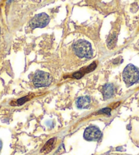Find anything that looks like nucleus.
Segmentation results:
<instances>
[{
    "mask_svg": "<svg viewBox=\"0 0 139 155\" xmlns=\"http://www.w3.org/2000/svg\"><path fill=\"white\" fill-rule=\"evenodd\" d=\"M75 54L81 58H90L93 55L91 45L86 40H78L73 45Z\"/></svg>",
    "mask_w": 139,
    "mask_h": 155,
    "instance_id": "f257e3e1",
    "label": "nucleus"
},
{
    "mask_svg": "<svg viewBox=\"0 0 139 155\" xmlns=\"http://www.w3.org/2000/svg\"><path fill=\"white\" fill-rule=\"evenodd\" d=\"M123 79L125 83L131 85L139 81V70L132 64H128L123 72Z\"/></svg>",
    "mask_w": 139,
    "mask_h": 155,
    "instance_id": "f03ea898",
    "label": "nucleus"
},
{
    "mask_svg": "<svg viewBox=\"0 0 139 155\" xmlns=\"http://www.w3.org/2000/svg\"><path fill=\"white\" fill-rule=\"evenodd\" d=\"M53 77L50 74L44 71H37L34 75L33 82L34 85L38 87H46L51 83Z\"/></svg>",
    "mask_w": 139,
    "mask_h": 155,
    "instance_id": "7ed1b4c3",
    "label": "nucleus"
},
{
    "mask_svg": "<svg viewBox=\"0 0 139 155\" xmlns=\"http://www.w3.org/2000/svg\"><path fill=\"white\" fill-rule=\"evenodd\" d=\"M50 18L45 13H41L37 15L32 19L30 21L29 25L32 29H35L36 27L42 28L49 24Z\"/></svg>",
    "mask_w": 139,
    "mask_h": 155,
    "instance_id": "20e7f679",
    "label": "nucleus"
},
{
    "mask_svg": "<svg viewBox=\"0 0 139 155\" xmlns=\"http://www.w3.org/2000/svg\"><path fill=\"white\" fill-rule=\"evenodd\" d=\"M102 133L98 127L95 126H90L85 131L84 137L88 141H98L101 139Z\"/></svg>",
    "mask_w": 139,
    "mask_h": 155,
    "instance_id": "39448f33",
    "label": "nucleus"
},
{
    "mask_svg": "<svg viewBox=\"0 0 139 155\" xmlns=\"http://www.w3.org/2000/svg\"><path fill=\"white\" fill-rule=\"evenodd\" d=\"M114 91H115V88L114 86L112 84H106L105 85H104L102 88V94L104 95V98L105 99H108L110 98H111L113 96V95L114 94Z\"/></svg>",
    "mask_w": 139,
    "mask_h": 155,
    "instance_id": "423d86ee",
    "label": "nucleus"
},
{
    "mask_svg": "<svg viewBox=\"0 0 139 155\" xmlns=\"http://www.w3.org/2000/svg\"><path fill=\"white\" fill-rule=\"evenodd\" d=\"M89 104H90V99L88 96L80 97L76 101V105L80 109L87 108Z\"/></svg>",
    "mask_w": 139,
    "mask_h": 155,
    "instance_id": "0eeeda50",
    "label": "nucleus"
},
{
    "mask_svg": "<svg viewBox=\"0 0 139 155\" xmlns=\"http://www.w3.org/2000/svg\"><path fill=\"white\" fill-rule=\"evenodd\" d=\"M55 139V138H51V139H49L48 142L46 143L45 145H44V147L42 148V153H44L45 154L47 153H49L54 148V145H55L56 141Z\"/></svg>",
    "mask_w": 139,
    "mask_h": 155,
    "instance_id": "6e6552de",
    "label": "nucleus"
},
{
    "mask_svg": "<svg viewBox=\"0 0 139 155\" xmlns=\"http://www.w3.org/2000/svg\"><path fill=\"white\" fill-rule=\"evenodd\" d=\"M115 42H116V36H110L108 40V47H109L110 48H112L113 47H114Z\"/></svg>",
    "mask_w": 139,
    "mask_h": 155,
    "instance_id": "1a4fd4ad",
    "label": "nucleus"
},
{
    "mask_svg": "<svg viewBox=\"0 0 139 155\" xmlns=\"http://www.w3.org/2000/svg\"><path fill=\"white\" fill-rule=\"evenodd\" d=\"M30 99V98L29 96H25V97H23L21 98V99H18L17 101H16V103H17L18 105H21L24 104L25 102H27L29 101V100Z\"/></svg>",
    "mask_w": 139,
    "mask_h": 155,
    "instance_id": "9d476101",
    "label": "nucleus"
},
{
    "mask_svg": "<svg viewBox=\"0 0 139 155\" xmlns=\"http://www.w3.org/2000/svg\"><path fill=\"white\" fill-rule=\"evenodd\" d=\"M110 111H111V109H110V108H104V109H101V110L99 111L98 112V114L104 113V114H108V115H110Z\"/></svg>",
    "mask_w": 139,
    "mask_h": 155,
    "instance_id": "9b49d317",
    "label": "nucleus"
},
{
    "mask_svg": "<svg viewBox=\"0 0 139 155\" xmlns=\"http://www.w3.org/2000/svg\"><path fill=\"white\" fill-rule=\"evenodd\" d=\"M1 148H2V142H1V141L0 140V151H1Z\"/></svg>",
    "mask_w": 139,
    "mask_h": 155,
    "instance_id": "f8f14e48",
    "label": "nucleus"
}]
</instances>
